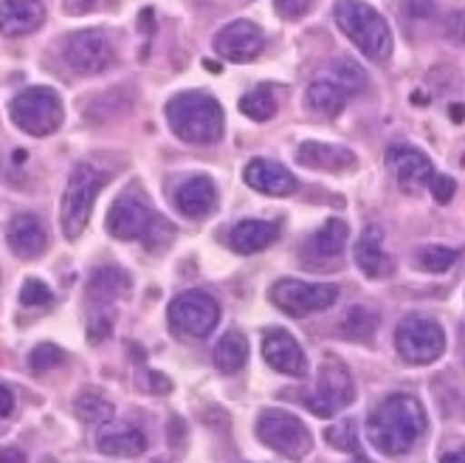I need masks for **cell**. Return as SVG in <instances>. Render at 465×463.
<instances>
[{
  "mask_svg": "<svg viewBox=\"0 0 465 463\" xmlns=\"http://www.w3.org/2000/svg\"><path fill=\"white\" fill-rule=\"evenodd\" d=\"M96 447L102 455H111V458H135L147 449V435L130 424L111 421L99 429Z\"/></svg>",
  "mask_w": 465,
  "mask_h": 463,
  "instance_id": "21",
  "label": "cell"
},
{
  "mask_svg": "<svg viewBox=\"0 0 465 463\" xmlns=\"http://www.w3.org/2000/svg\"><path fill=\"white\" fill-rule=\"evenodd\" d=\"M150 388L155 393H170L173 390V381L163 376V373H150Z\"/></svg>",
  "mask_w": 465,
  "mask_h": 463,
  "instance_id": "43",
  "label": "cell"
},
{
  "mask_svg": "<svg viewBox=\"0 0 465 463\" xmlns=\"http://www.w3.org/2000/svg\"><path fill=\"white\" fill-rule=\"evenodd\" d=\"M406 12L415 20H426L434 12V0H406Z\"/></svg>",
  "mask_w": 465,
  "mask_h": 463,
  "instance_id": "40",
  "label": "cell"
},
{
  "mask_svg": "<svg viewBox=\"0 0 465 463\" xmlns=\"http://www.w3.org/2000/svg\"><path fill=\"white\" fill-rule=\"evenodd\" d=\"M65 63L76 74H102L104 68H111L116 60L114 40L102 29H85L76 32L65 40Z\"/></svg>",
  "mask_w": 465,
  "mask_h": 463,
  "instance_id": "11",
  "label": "cell"
},
{
  "mask_svg": "<svg viewBox=\"0 0 465 463\" xmlns=\"http://www.w3.org/2000/svg\"><path fill=\"white\" fill-rule=\"evenodd\" d=\"M6 243L17 257L35 260L48 247V232L40 224L37 215H17V217H12V224L6 229Z\"/></svg>",
  "mask_w": 465,
  "mask_h": 463,
  "instance_id": "20",
  "label": "cell"
},
{
  "mask_svg": "<svg viewBox=\"0 0 465 463\" xmlns=\"http://www.w3.org/2000/svg\"><path fill=\"white\" fill-rule=\"evenodd\" d=\"M245 184H249L252 189H257V193L262 196H291L296 193V178L291 170H285L282 165H277V161L271 158H254L245 165V173H242Z\"/></svg>",
  "mask_w": 465,
  "mask_h": 463,
  "instance_id": "18",
  "label": "cell"
},
{
  "mask_svg": "<svg viewBox=\"0 0 465 463\" xmlns=\"http://www.w3.org/2000/svg\"><path fill=\"white\" fill-rule=\"evenodd\" d=\"M245 362H249V339H245L240 331H229L214 347L217 370L232 376V373H240L245 367Z\"/></svg>",
  "mask_w": 465,
  "mask_h": 463,
  "instance_id": "26",
  "label": "cell"
},
{
  "mask_svg": "<svg viewBox=\"0 0 465 463\" xmlns=\"http://www.w3.org/2000/svg\"><path fill=\"white\" fill-rule=\"evenodd\" d=\"M9 114H12V122L29 136H51L57 133L60 125H63V99L54 88H45V86H35V88H25L20 91L12 105H9Z\"/></svg>",
  "mask_w": 465,
  "mask_h": 463,
  "instance_id": "5",
  "label": "cell"
},
{
  "mask_svg": "<svg viewBox=\"0 0 465 463\" xmlns=\"http://www.w3.org/2000/svg\"><path fill=\"white\" fill-rule=\"evenodd\" d=\"M426 432V410L415 396H390L381 401L367 418L370 444L390 458L412 452Z\"/></svg>",
  "mask_w": 465,
  "mask_h": 463,
  "instance_id": "1",
  "label": "cell"
},
{
  "mask_svg": "<svg viewBox=\"0 0 465 463\" xmlns=\"http://www.w3.org/2000/svg\"><path fill=\"white\" fill-rule=\"evenodd\" d=\"M45 20V6L40 0H0V35L23 37L37 32Z\"/></svg>",
  "mask_w": 465,
  "mask_h": 463,
  "instance_id": "19",
  "label": "cell"
},
{
  "mask_svg": "<svg viewBox=\"0 0 465 463\" xmlns=\"http://www.w3.org/2000/svg\"><path fill=\"white\" fill-rule=\"evenodd\" d=\"M429 186H431V196H434L437 204H449L454 198V193H457V184H454L451 176H434Z\"/></svg>",
  "mask_w": 465,
  "mask_h": 463,
  "instance_id": "39",
  "label": "cell"
},
{
  "mask_svg": "<svg viewBox=\"0 0 465 463\" xmlns=\"http://www.w3.org/2000/svg\"><path fill=\"white\" fill-rule=\"evenodd\" d=\"M173 235H175L173 224H170V221H163V217L158 215V217H155V224H153V229H150L147 237H144V247H147L150 252H161V249L173 240Z\"/></svg>",
  "mask_w": 465,
  "mask_h": 463,
  "instance_id": "36",
  "label": "cell"
},
{
  "mask_svg": "<svg viewBox=\"0 0 465 463\" xmlns=\"http://www.w3.org/2000/svg\"><path fill=\"white\" fill-rule=\"evenodd\" d=\"M130 286V277L124 275L122 268L116 266H104V268H96L91 275V283H88V294L96 299V303H111V299L122 297Z\"/></svg>",
  "mask_w": 465,
  "mask_h": 463,
  "instance_id": "28",
  "label": "cell"
},
{
  "mask_svg": "<svg viewBox=\"0 0 465 463\" xmlns=\"http://www.w3.org/2000/svg\"><path fill=\"white\" fill-rule=\"evenodd\" d=\"M462 345H465V331H462Z\"/></svg>",
  "mask_w": 465,
  "mask_h": 463,
  "instance_id": "49",
  "label": "cell"
},
{
  "mask_svg": "<svg viewBox=\"0 0 465 463\" xmlns=\"http://www.w3.org/2000/svg\"><path fill=\"white\" fill-rule=\"evenodd\" d=\"M457 260V252L454 249H446V247H426L420 255H418V266L423 271H431V275H443L449 271Z\"/></svg>",
  "mask_w": 465,
  "mask_h": 463,
  "instance_id": "33",
  "label": "cell"
},
{
  "mask_svg": "<svg viewBox=\"0 0 465 463\" xmlns=\"http://www.w3.org/2000/svg\"><path fill=\"white\" fill-rule=\"evenodd\" d=\"M107 334H111V319H107V317H99V319H94L88 325V339L91 342H102Z\"/></svg>",
  "mask_w": 465,
  "mask_h": 463,
  "instance_id": "41",
  "label": "cell"
},
{
  "mask_svg": "<svg viewBox=\"0 0 465 463\" xmlns=\"http://www.w3.org/2000/svg\"><path fill=\"white\" fill-rule=\"evenodd\" d=\"M271 303L288 317H311L319 311H327L336 299H339V286L333 283H305V280H293L285 277L280 283H273L271 291Z\"/></svg>",
  "mask_w": 465,
  "mask_h": 463,
  "instance_id": "8",
  "label": "cell"
},
{
  "mask_svg": "<svg viewBox=\"0 0 465 463\" xmlns=\"http://www.w3.org/2000/svg\"><path fill=\"white\" fill-rule=\"evenodd\" d=\"M324 438H327V444H331L333 449L359 455V429H355L352 418H339L336 424H331V427L324 429Z\"/></svg>",
  "mask_w": 465,
  "mask_h": 463,
  "instance_id": "32",
  "label": "cell"
},
{
  "mask_svg": "<svg viewBox=\"0 0 465 463\" xmlns=\"http://www.w3.org/2000/svg\"><path fill=\"white\" fill-rule=\"evenodd\" d=\"M63 362H65V350L57 347V345H51V342L37 345V347L32 350V357H29V365H32V370H37V373H48V370H54V367H60Z\"/></svg>",
  "mask_w": 465,
  "mask_h": 463,
  "instance_id": "34",
  "label": "cell"
},
{
  "mask_svg": "<svg viewBox=\"0 0 465 463\" xmlns=\"http://www.w3.org/2000/svg\"><path fill=\"white\" fill-rule=\"evenodd\" d=\"M308 410L319 418H331L355 398L350 367L339 357H324L319 367V385L313 393H296Z\"/></svg>",
  "mask_w": 465,
  "mask_h": 463,
  "instance_id": "6",
  "label": "cell"
},
{
  "mask_svg": "<svg viewBox=\"0 0 465 463\" xmlns=\"http://www.w3.org/2000/svg\"><path fill=\"white\" fill-rule=\"evenodd\" d=\"M395 347L401 353V359L409 365H431L434 359L443 357L446 334L440 328V322L420 317V314H412L398 325Z\"/></svg>",
  "mask_w": 465,
  "mask_h": 463,
  "instance_id": "7",
  "label": "cell"
},
{
  "mask_svg": "<svg viewBox=\"0 0 465 463\" xmlns=\"http://www.w3.org/2000/svg\"><path fill=\"white\" fill-rule=\"evenodd\" d=\"M324 76H331L333 83H339L350 96L367 88V74L359 65H355V63H350V60H336L331 68L324 71Z\"/></svg>",
  "mask_w": 465,
  "mask_h": 463,
  "instance_id": "31",
  "label": "cell"
},
{
  "mask_svg": "<svg viewBox=\"0 0 465 463\" xmlns=\"http://www.w3.org/2000/svg\"><path fill=\"white\" fill-rule=\"evenodd\" d=\"M257 438L288 460H302L311 452V432L285 410H262L257 418Z\"/></svg>",
  "mask_w": 465,
  "mask_h": 463,
  "instance_id": "9",
  "label": "cell"
},
{
  "mask_svg": "<svg viewBox=\"0 0 465 463\" xmlns=\"http://www.w3.org/2000/svg\"><path fill=\"white\" fill-rule=\"evenodd\" d=\"M155 212L150 206V201L139 193V189H127L116 198V204L111 206V215H107V232H111L116 240H135V237H147V232L155 224Z\"/></svg>",
  "mask_w": 465,
  "mask_h": 463,
  "instance_id": "12",
  "label": "cell"
},
{
  "mask_svg": "<svg viewBox=\"0 0 465 463\" xmlns=\"http://www.w3.org/2000/svg\"><path fill=\"white\" fill-rule=\"evenodd\" d=\"M262 359L277 373H285V376L299 378L308 373V359L302 347H299V342L282 328H271L262 337Z\"/></svg>",
  "mask_w": 465,
  "mask_h": 463,
  "instance_id": "16",
  "label": "cell"
},
{
  "mask_svg": "<svg viewBox=\"0 0 465 463\" xmlns=\"http://www.w3.org/2000/svg\"><path fill=\"white\" fill-rule=\"evenodd\" d=\"M12 410H15V393L0 385V418L12 416Z\"/></svg>",
  "mask_w": 465,
  "mask_h": 463,
  "instance_id": "42",
  "label": "cell"
},
{
  "mask_svg": "<svg viewBox=\"0 0 465 463\" xmlns=\"http://www.w3.org/2000/svg\"><path fill=\"white\" fill-rule=\"evenodd\" d=\"M167 122L189 145H214L223 136V107L203 91H183L167 102Z\"/></svg>",
  "mask_w": 465,
  "mask_h": 463,
  "instance_id": "2",
  "label": "cell"
},
{
  "mask_svg": "<svg viewBox=\"0 0 465 463\" xmlns=\"http://www.w3.org/2000/svg\"><path fill=\"white\" fill-rule=\"evenodd\" d=\"M462 116H465V107H462V105H451V119L460 122Z\"/></svg>",
  "mask_w": 465,
  "mask_h": 463,
  "instance_id": "47",
  "label": "cell"
},
{
  "mask_svg": "<svg viewBox=\"0 0 465 463\" xmlns=\"http://www.w3.org/2000/svg\"><path fill=\"white\" fill-rule=\"evenodd\" d=\"M217 204V189L209 176H193L186 178L178 193H175V206L186 217H206Z\"/></svg>",
  "mask_w": 465,
  "mask_h": 463,
  "instance_id": "23",
  "label": "cell"
},
{
  "mask_svg": "<svg viewBox=\"0 0 465 463\" xmlns=\"http://www.w3.org/2000/svg\"><path fill=\"white\" fill-rule=\"evenodd\" d=\"M443 35L457 43L465 45V9H454L446 20H443Z\"/></svg>",
  "mask_w": 465,
  "mask_h": 463,
  "instance_id": "37",
  "label": "cell"
},
{
  "mask_svg": "<svg viewBox=\"0 0 465 463\" xmlns=\"http://www.w3.org/2000/svg\"><path fill=\"white\" fill-rule=\"evenodd\" d=\"M378 328V314L370 311L367 306H352L347 317L339 322V334L352 342H367Z\"/></svg>",
  "mask_w": 465,
  "mask_h": 463,
  "instance_id": "29",
  "label": "cell"
},
{
  "mask_svg": "<svg viewBox=\"0 0 465 463\" xmlns=\"http://www.w3.org/2000/svg\"><path fill=\"white\" fill-rule=\"evenodd\" d=\"M333 17L339 23V29L355 43L367 60L384 63L392 54V32L387 20L381 17L370 4L364 0H336Z\"/></svg>",
  "mask_w": 465,
  "mask_h": 463,
  "instance_id": "3",
  "label": "cell"
},
{
  "mask_svg": "<svg viewBox=\"0 0 465 463\" xmlns=\"http://www.w3.org/2000/svg\"><path fill=\"white\" fill-rule=\"evenodd\" d=\"M217 319H221L217 299L198 288L178 294L170 306V325L189 339H206L217 328Z\"/></svg>",
  "mask_w": 465,
  "mask_h": 463,
  "instance_id": "10",
  "label": "cell"
},
{
  "mask_svg": "<svg viewBox=\"0 0 465 463\" xmlns=\"http://www.w3.org/2000/svg\"><path fill=\"white\" fill-rule=\"evenodd\" d=\"M347 237L350 229L341 217H331L324 221L302 247V263L311 268H327L331 260H339L341 252L347 249Z\"/></svg>",
  "mask_w": 465,
  "mask_h": 463,
  "instance_id": "15",
  "label": "cell"
},
{
  "mask_svg": "<svg viewBox=\"0 0 465 463\" xmlns=\"http://www.w3.org/2000/svg\"><path fill=\"white\" fill-rule=\"evenodd\" d=\"M0 463H25V455L17 447H0Z\"/></svg>",
  "mask_w": 465,
  "mask_h": 463,
  "instance_id": "44",
  "label": "cell"
},
{
  "mask_svg": "<svg viewBox=\"0 0 465 463\" xmlns=\"http://www.w3.org/2000/svg\"><path fill=\"white\" fill-rule=\"evenodd\" d=\"M296 161L302 167L322 170V173H344L355 167V156L347 147L339 145H322V142H305L296 150Z\"/></svg>",
  "mask_w": 465,
  "mask_h": 463,
  "instance_id": "22",
  "label": "cell"
},
{
  "mask_svg": "<svg viewBox=\"0 0 465 463\" xmlns=\"http://www.w3.org/2000/svg\"><path fill=\"white\" fill-rule=\"evenodd\" d=\"M355 463H370V460H367V458H361V455H359V458H355Z\"/></svg>",
  "mask_w": 465,
  "mask_h": 463,
  "instance_id": "48",
  "label": "cell"
},
{
  "mask_svg": "<svg viewBox=\"0 0 465 463\" xmlns=\"http://www.w3.org/2000/svg\"><path fill=\"white\" fill-rule=\"evenodd\" d=\"M387 167L392 178L406 189V193H420L423 186L431 184L434 167L426 153H420L412 145H395L387 150Z\"/></svg>",
  "mask_w": 465,
  "mask_h": 463,
  "instance_id": "14",
  "label": "cell"
},
{
  "mask_svg": "<svg viewBox=\"0 0 465 463\" xmlns=\"http://www.w3.org/2000/svg\"><path fill=\"white\" fill-rule=\"evenodd\" d=\"M111 181V170L99 167L96 161H82L74 167L65 196H63V235L76 240L85 232L94 204L102 193V186Z\"/></svg>",
  "mask_w": 465,
  "mask_h": 463,
  "instance_id": "4",
  "label": "cell"
},
{
  "mask_svg": "<svg viewBox=\"0 0 465 463\" xmlns=\"http://www.w3.org/2000/svg\"><path fill=\"white\" fill-rule=\"evenodd\" d=\"M347 99H350V94L339 83H333L331 76H324V74L316 76L313 83L308 86V91H305V105L311 107L316 116H324V119L339 116L344 111Z\"/></svg>",
  "mask_w": 465,
  "mask_h": 463,
  "instance_id": "25",
  "label": "cell"
},
{
  "mask_svg": "<svg viewBox=\"0 0 465 463\" xmlns=\"http://www.w3.org/2000/svg\"><path fill=\"white\" fill-rule=\"evenodd\" d=\"M240 111L254 122H268L273 114H277V96H273L271 86H260L245 94L240 99Z\"/></svg>",
  "mask_w": 465,
  "mask_h": 463,
  "instance_id": "30",
  "label": "cell"
},
{
  "mask_svg": "<svg viewBox=\"0 0 465 463\" xmlns=\"http://www.w3.org/2000/svg\"><path fill=\"white\" fill-rule=\"evenodd\" d=\"M265 37L262 29L252 20H232L214 37V51L229 63H252L262 54Z\"/></svg>",
  "mask_w": 465,
  "mask_h": 463,
  "instance_id": "13",
  "label": "cell"
},
{
  "mask_svg": "<svg viewBox=\"0 0 465 463\" xmlns=\"http://www.w3.org/2000/svg\"><path fill=\"white\" fill-rule=\"evenodd\" d=\"M440 463H465V447H460V449H454V452H446V455L440 458Z\"/></svg>",
  "mask_w": 465,
  "mask_h": 463,
  "instance_id": "46",
  "label": "cell"
},
{
  "mask_svg": "<svg viewBox=\"0 0 465 463\" xmlns=\"http://www.w3.org/2000/svg\"><path fill=\"white\" fill-rule=\"evenodd\" d=\"M91 6H94V0H65V12H74V15L85 12Z\"/></svg>",
  "mask_w": 465,
  "mask_h": 463,
  "instance_id": "45",
  "label": "cell"
},
{
  "mask_svg": "<svg viewBox=\"0 0 465 463\" xmlns=\"http://www.w3.org/2000/svg\"><path fill=\"white\" fill-rule=\"evenodd\" d=\"M74 413L85 421V424H111L116 410H114V401L107 398L99 388H88L82 390L74 401Z\"/></svg>",
  "mask_w": 465,
  "mask_h": 463,
  "instance_id": "27",
  "label": "cell"
},
{
  "mask_svg": "<svg viewBox=\"0 0 465 463\" xmlns=\"http://www.w3.org/2000/svg\"><path fill=\"white\" fill-rule=\"evenodd\" d=\"M51 299H54L51 288H48L43 280H37V277H29V280L23 283V288H20V303H23L25 308H43V306H51Z\"/></svg>",
  "mask_w": 465,
  "mask_h": 463,
  "instance_id": "35",
  "label": "cell"
},
{
  "mask_svg": "<svg viewBox=\"0 0 465 463\" xmlns=\"http://www.w3.org/2000/svg\"><path fill=\"white\" fill-rule=\"evenodd\" d=\"M311 6H313V0H273V9L285 20H299L311 12Z\"/></svg>",
  "mask_w": 465,
  "mask_h": 463,
  "instance_id": "38",
  "label": "cell"
},
{
  "mask_svg": "<svg viewBox=\"0 0 465 463\" xmlns=\"http://www.w3.org/2000/svg\"><path fill=\"white\" fill-rule=\"evenodd\" d=\"M280 237V224L271 221H240L229 232V247L237 255H257Z\"/></svg>",
  "mask_w": 465,
  "mask_h": 463,
  "instance_id": "24",
  "label": "cell"
},
{
  "mask_svg": "<svg viewBox=\"0 0 465 463\" xmlns=\"http://www.w3.org/2000/svg\"><path fill=\"white\" fill-rule=\"evenodd\" d=\"M355 263L364 271L367 277L378 280V277H390L395 271V260L390 257V252L384 249V229L370 224L364 226V232L355 240Z\"/></svg>",
  "mask_w": 465,
  "mask_h": 463,
  "instance_id": "17",
  "label": "cell"
}]
</instances>
